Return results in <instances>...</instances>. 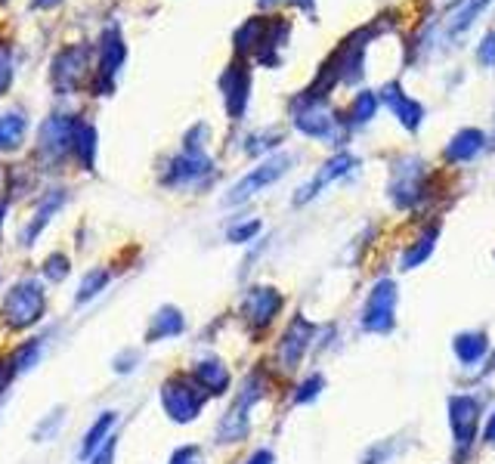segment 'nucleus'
<instances>
[{"mask_svg":"<svg viewBox=\"0 0 495 464\" xmlns=\"http://www.w3.org/2000/svg\"><path fill=\"white\" fill-rule=\"evenodd\" d=\"M353 165H356V159H350V155H337V159H331L329 165H325L322 171L316 174V180H312L307 189H301V192L295 195V205H304V201H310L312 195L319 192V189L329 186V183H335L337 176H344Z\"/></svg>","mask_w":495,"mask_h":464,"instance_id":"4468645a","label":"nucleus"},{"mask_svg":"<svg viewBox=\"0 0 495 464\" xmlns=\"http://www.w3.org/2000/svg\"><path fill=\"white\" fill-rule=\"evenodd\" d=\"M375 112H377V94L362 90V94L353 100V109H350V124H366L375 118Z\"/></svg>","mask_w":495,"mask_h":464,"instance_id":"393cba45","label":"nucleus"},{"mask_svg":"<svg viewBox=\"0 0 495 464\" xmlns=\"http://www.w3.org/2000/svg\"><path fill=\"white\" fill-rule=\"evenodd\" d=\"M322 387H325L322 375H312V378H307V381H304L301 387H297V403H312L319 394H322Z\"/></svg>","mask_w":495,"mask_h":464,"instance_id":"c85d7f7f","label":"nucleus"},{"mask_svg":"<svg viewBox=\"0 0 495 464\" xmlns=\"http://www.w3.org/2000/svg\"><path fill=\"white\" fill-rule=\"evenodd\" d=\"M310 338H312V325L304 316H297L295 322L288 325V331L282 335V341H279V359H282V365L288 371L301 365L304 353L310 347Z\"/></svg>","mask_w":495,"mask_h":464,"instance_id":"9b49d317","label":"nucleus"},{"mask_svg":"<svg viewBox=\"0 0 495 464\" xmlns=\"http://www.w3.org/2000/svg\"><path fill=\"white\" fill-rule=\"evenodd\" d=\"M84 71H87V50L84 47H69L65 53L56 56L53 62V84L60 94H69L81 84Z\"/></svg>","mask_w":495,"mask_h":464,"instance_id":"f8f14e48","label":"nucleus"},{"mask_svg":"<svg viewBox=\"0 0 495 464\" xmlns=\"http://www.w3.org/2000/svg\"><path fill=\"white\" fill-rule=\"evenodd\" d=\"M44 273H47L50 282H62V279L69 276V260H65L62 254H53V257L44 264Z\"/></svg>","mask_w":495,"mask_h":464,"instance_id":"7c9ffc66","label":"nucleus"},{"mask_svg":"<svg viewBox=\"0 0 495 464\" xmlns=\"http://www.w3.org/2000/svg\"><path fill=\"white\" fill-rule=\"evenodd\" d=\"M288 165H291L288 155H279V159L264 161V165L254 167L251 174L242 176V180L232 186V192H230V199H226V201H230V205H239V201H245V199H251V195H257L260 189L270 186V183H276L279 176L288 171Z\"/></svg>","mask_w":495,"mask_h":464,"instance_id":"0eeeda50","label":"nucleus"},{"mask_svg":"<svg viewBox=\"0 0 495 464\" xmlns=\"http://www.w3.org/2000/svg\"><path fill=\"white\" fill-rule=\"evenodd\" d=\"M394 325H396V285L390 279H381L366 300L362 329L375 331V335H387Z\"/></svg>","mask_w":495,"mask_h":464,"instance_id":"7ed1b4c3","label":"nucleus"},{"mask_svg":"<svg viewBox=\"0 0 495 464\" xmlns=\"http://www.w3.org/2000/svg\"><path fill=\"white\" fill-rule=\"evenodd\" d=\"M75 155L84 161V167H93V155H96V130L90 124H77L75 134Z\"/></svg>","mask_w":495,"mask_h":464,"instance_id":"4be33fe9","label":"nucleus"},{"mask_svg":"<svg viewBox=\"0 0 495 464\" xmlns=\"http://www.w3.org/2000/svg\"><path fill=\"white\" fill-rule=\"evenodd\" d=\"M245 464H272V452L270 449H257V452H254Z\"/></svg>","mask_w":495,"mask_h":464,"instance_id":"c9c22d12","label":"nucleus"},{"mask_svg":"<svg viewBox=\"0 0 495 464\" xmlns=\"http://www.w3.org/2000/svg\"><path fill=\"white\" fill-rule=\"evenodd\" d=\"M260 4H272V0H260Z\"/></svg>","mask_w":495,"mask_h":464,"instance_id":"79ce46f5","label":"nucleus"},{"mask_svg":"<svg viewBox=\"0 0 495 464\" xmlns=\"http://www.w3.org/2000/svg\"><path fill=\"white\" fill-rule=\"evenodd\" d=\"M161 403H165L167 415L174 421H192L195 415L205 406V390L199 384H186V381H167L165 390H161Z\"/></svg>","mask_w":495,"mask_h":464,"instance_id":"20e7f679","label":"nucleus"},{"mask_svg":"<svg viewBox=\"0 0 495 464\" xmlns=\"http://www.w3.org/2000/svg\"><path fill=\"white\" fill-rule=\"evenodd\" d=\"M486 440H490V443H495V411H492L490 424H486Z\"/></svg>","mask_w":495,"mask_h":464,"instance_id":"4c0bfd02","label":"nucleus"},{"mask_svg":"<svg viewBox=\"0 0 495 464\" xmlns=\"http://www.w3.org/2000/svg\"><path fill=\"white\" fill-rule=\"evenodd\" d=\"M195 381L207 394H223L230 387V369L220 359H205V362L195 365Z\"/></svg>","mask_w":495,"mask_h":464,"instance_id":"dca6fc26","label":"nucleus"},{"mask_svg":"<svg viewBox=\"0 0 495 464\" xmlns=\"http://www.w3.org/2000/svg\"><path fill=\"white\" fill-rule=\"evenodd\" d=\"M10 81H12V56H10V47L0 41V96L6 94Z\"/></svg>","mask_w":495,"mask_h":464,"instance_id":"c756f323","label":"nucleus"},{"mask_svg":"<svg viewBox=\"0 0 495 464\" xmlns=\"http://www.w3.org/2000/svg\"><path fill=\"white\" fill-rule=\"evenodd\" d=\"M124 56H127V47H124V37L118 28H109L100 41V75L102 84L96 90H112V77L118 75V69L124 65Z\"/></svg>","mask_w":495,"mask_h":464,"instance_id":"ddd939ff","label":"nucleus"},{"mask_svg":"<svg viewBox=\"0 0 495 464\" xmlns=\"http://www.w3.org/2000/svg\"><path fill=\"white\" fill-rule=\"evenodd\" d=\"M112 424H115V411H106V415L100 418V421L90 427V434H87V440H84V446H81V455L84 459H90V455L96 452V449L106 443V436H109V430H112Z\"/></svg>","mask_w":495,"mask_h":464,"instance_id":"5701e85b","label":"nucleus"},{"mask_svg":"<svg viewBox=\"0 0 495 464\" xmlns=\"http://www.w3.org/2000/svg\"><path fill=\"white\" fill-rule=\"evenodd\" d=\"M492 369H495V356H492Z\"/></svg>","mask_w":495,"mask_h":464,"instance_id":"37998d69","label":"nucleus"},{"mask_svg":"<svg viewBox=\"0 0 495 464\" xmlns=\"http://www.w3.org/2000/svg\"><path fill=\"white\" fill-rule=\"evenodd\" d=\"M449 424H452V436L455 446L465 452L474 440H477V427H480V400L474 396H452L449 400Z\"/></svg>","mask_w":495,"mask_h":464,"instance_id":"39448f33","label":"nucleus"},{"mask_svg":"<svg viewBox=\"0 0 495 464\" xmlns=\"http://www.w3.org/2000/svg\"><path fill=\"white\" fill-rule=\"evenodd\" d=\"M37 356H41V341H31L28 347H22L12 356V371H25L31 369V365L37 362Z\"/></svg>","mask_w":495,"mask_h":464,"instance_id":"cd10ccee","label":"nucleus"},{"mask_svg":"<svg viewBox=\"0 0 495 464\" xmlns=\"http://www.w3.org/2000/svg\"><path fill=\"white\" fill-rule=\"evenodd\" d=\"M381 100L387 102L390 109H394L396 118H400V121L406 124L409 130H415V127H418V124H421V118H425V109H421L415 100H409L406 94H400V87H396V84H387V87H384Z\"/></svg>","mask_w":495,"mask_h":464,"instance_id":"2eb2a0df","label":"nucleus"},{"mask_svg":"<svg viewBox=\"0 0 495 464\" xmlns=\"http://www.w3.org/2000/svg\"><path fill=\"white\" fill-rule=\"evenodd\" d=\"M220 87H223L230 115L242 118L248 109V94H251V71H248L242 62H232L230 69L223 71V77H220Z\"/></svg>","mask_w":495,"mask_h":464,"instance_id":"9d476101","label":"nucleus"},{"mask_svg":"<svg viewBox=\"0 0 495 464\" xmlns=\"http://www.w3.org/2000/svg\"><path fill=\"white\" fill-rule=\"evenodd\" d=\"M486 4H490V0H467V4L461 6L458 12H455V22H452V31H455V35H458V31H465L467 25H471L474 19H477V12L483 10Z\"/></svg>","mask_w":495,"mask_h":464,"instance_id":"bb28decb","label":"nucleus"},{"mask_svg":"<svg viewBox=\"0 0 495 464\" xmlns=\"http://www.w3.org/2000/svg\"><path fill=\"white\" fill-rule=\"evenodd\" d=\"M483 142H486V136H483V130H474V127H467V130H458V134L449 140V146H446V159L449 161H467V159H474V155L483 149Z\"/></svg>","mask_w":495,"mask_h":464,"instance_id":"f3484780","label":"nucleus"},{"mask_svg":"<svg viewBox=\"0 0 495 464\" xmlns=\"http://www.w3.org/2000/svg\"><path fill=\"white\" fill-rule=\"evenodd\" d=\"M257 230H260L257 220H248V224H239V226H232V230H230V241H239V245H242V241H251L254 235H257Z\"/></svg>","mask_w":495,"mask_h":464,"instance_id":"473e14b6","label":"nucleus"},{"mask_svg":"<svg viewBox=\"0 0 495 464\" xmlns=\"http://www.w3.org/2000/svg\"><path fill=\"white\" fill-rule=\"evenodd\" d=\"M109 452H112V446H109V449H106V455H102V459H96L93 464H109Z\"/></svg>","mask_w":495,"mask_h":464,"instance_id":"ea45409f","label":"nucleus"},{"mask_svg":"<svg viewBox=\"0 0 495 464\" xmlns=\"http://www.w3.org/2000/svg\"><path fill=\"white\" fill-rule=\"evenodd\" d=\"M77 118L69 115H53L41 130V152L50 155V159H60V155L69 152L75 146V134H77Z\"/></svg>","mask_w":495,"mask_h":464,"instance_id":"1a4fd4ad","label":"nucleus"},{"mask_svg":"<svg viewBox=\"0 0 495 464\" xmlns=\"http://www.w3.org/2000/svg\"><path fill=\"white\" fill-rule=\"evenodd\" d=\"M434 239H436V230H431L427 235H421L418 245H412L406 254H402V270H415L418 264H425V260L434 254Z\"/></svg>","mask_w":495,"mask_h":464,"instance_id":"b1692460","label":"nucleus"},{"mask_svg":"<svg viewBox=\"0 0 495 464\" xmlns=\"http://www.w3.org/2000/svg\"><path fill=\"white\" fill-rule=\"evenodd\" d=\"M25 130H28V118L22 112L0 115V152H12V149L22 146Z\"/></svg>","mask_w":495,"mask_h":464,"instance_id":"aec40b11","label":"nucleus"},{"mask_svg":"<svg viewBox=\"0 0 495 464\" xmlns=\"http://www.w3.org/2000/svg\"><path fill=\"white\" fill-rule=\"evenodd\" d=\"M10 375H12V369H6V365L0 362V390L6 387V381H10Z\"/></svg>","mask_w":495,"mask_h":464,"instance_id":"e433bc0d","label":"nucleus"},{"mask_svg":"<svg viewBox=\"0 0 495 464\" xmlns=\"http://www.w3.org/2000/svg\"><path fill=\"white\" fill-rule=\"evenodd\" d=\"M0 224H4V205H0Z\"/></svg>","mask_w":495,"mask_h":464,"instance_id":"a19ab883","label":"nucleus"},{"mask_svg":"<svg viewBox=\"0 0 495 464\" xmlns=\"http://www.w3.org/2000/svg\"><path fill=\"white\" fill-rule=\"evenodd\" d=\"M477 59L483 65H495V35H492V31L483 37V44L477 47Z\"/></svg>","mask_w":495,"mask_h":464,"instance_id":"72a5a7b5","label":"nucleus"},{"mask_svg":"<svg viewBox=\"0 0 495 464\" xmlns=\"http://www.w3.org/2000/svg\"><path fill=\"white\" fill-rule=\"evenodd\" d=\"M425 195V167L418 159H406L396 165L394 180H390V199L400 208H412Z\"/></svg>","mask_w":495,"mask_h":464,"instance_id":"423d86ee","label":"nucleus"},{"mask_svg":"<svg viewBox=\"0 0 495 464\" xmlns=\"http://www.w3.org/2000/svg\"><path fill=\"white\" fill-rule=\"evenodd\" d=\"M60 0H35V6H41V10H50V6H56Z\"/></svg>","mask_w":495,"mask_h":464,"instance_id":"58836bf2","label":"nucleus"},{"mask_svg":"<svg viewBox=\"0 0 495 464\" xmlns=\"http://www.w3.org/2000/svg\"><path fill=\"white\" fill-rule=\"evenodd\" d=\"M106 282H109V273L106 270H93V273H87L84 276V282H81V291H77V300H90L93 294H100L102 289H106Z\"/></svg>","mask_w":495,"mask_h":464,"instance_id":"a878e982","label":"nucleus"},{"mask_svg":"<svg viewBox=\"0 0 495 464\" xmlns=\"http://www.w3.org/2000/svg\"><path fill=\"white\" fill-rule=\"evenodd\" d=\"M452 350L461 365H477L486 356V350H490V341H486L483 331H461L452 341Z\"/></svg>","mask_w":495,"mask_h":464,"instance_id":"a211bd4d","label":"nucleus"},{"mask_svg":"<svg viewBox=\"0 0 495 464\" xmlns=\"http://www.w3.org/2000/svg\"><path fill=\"white\" fill-rule=\"evenodd\" d=\"M171 464H201V449L199 446H183L180 452H174Z\"/></svg>","mask_w":495,"mask_h":464,"instance_id":"f704fd0d","label":"nucleus"},{"mask_svg":"<svg viewBox=\"0 0 495 464\" xmlns=\"http://www.w3.org/2000/svg\"><path fill=\"white\" fill-rule=\"evenodd\" d=\"M44 289L37 282H19L16 289L6 294L4 300V319L12 329H25V325H35L44 316Z\"/></svg>","mask_w":495,"mask_h":464,"instance_id":"f03ea898","label":"nucleus"},{"mask_svg":"<svg viewBox=\"0 0 495 464\" xmlns=\"http://www.w3.org/2000/svg\"><path fill=\"white\" fill-rule=\"evenodd\" d=\"M183 331V313L174 310V306H161L152 319V329H149V341H165V338H174Z\"/></svg>","mask_w":495,"mask_h":464,"instance_id":"412c9836","label":"nucleus"},{"mask_svg":"<svg viewBox=\"0 0 495 464\" xmlns=\"http://www.w3.org/2000/svg\"><path fill=\"white\" fill-rule=\"evenodd\" d=\"M279 310H282V294H279L276 289H251L242 300L245 319L257 331L266 329V325H272V319L279 316Z\"/></svg>","mask_w":495,"mask_h":464,"instance_id":"6e6552de","label":"nucleus"},{"mask_svg":"<svg viewBox=\"0 0 495 464\" xmlns=\"http://www.w3.org/2000/svg\"><path fill=\"white\" fill-rule=\"evenodd\" d=\"M394 452H396V443H377V446H371L366 459H362V464H384Z\"/></svg>","mask_w":495,"mask_h":464,"instance_id":"2f4dec72","label":"nucleus"},{"mask_svg":"<svg viewBox=\"0 0 495 464\" xmlns=\"http://www.w3.org/2000/svg\"><path fill=\"white\" fill-rule=\"evenodd\" d=\"M207 171H211V161L205 159V152H183L171 165L167 183H192V180H199V176H205Z\"/></svg>","mask_w":495,"mask_h":464,"instance_id":"6ab92c4d","label":"nucleus"},{"mask_svg":"<svg viewBox=\"0 0 495 464\" xmlns=\"http://www.w3.org/2000/svg\"><path fill=\"white\" fill-rule=\"evenodd\" d=\"M291 112H295V127L301 130V134L312 136V140H329V142L337 140V146H341L344 130L337 127V118L325 100H312V96L304 94L301 100L295 102Z\"/></svg>","mask_w":495,"mask_h":464,"instance_id":"f257e3e1","label":"nucleus"}]
</instances>
